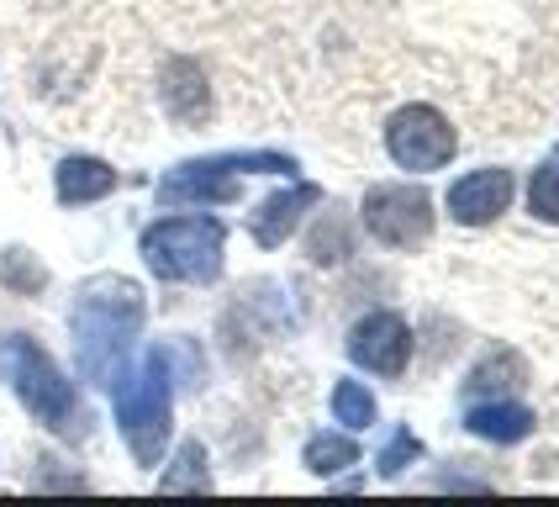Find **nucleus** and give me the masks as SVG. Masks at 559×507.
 Returning a JSON list of instances; mask_svg holds the SVG:
<instances>
[{
	"instance_id": "obj_14",
	"label": "nucleus",
	"mask_w": 559,
	"mask_h": 507,
	"mask_svg": "<svg viewBox=\"0 0 559 507\" xmlns=\"http://www.w3.org/2000/svg\"><path fill=\"white\" fill-rule=\"evenodd\" d=\"M523 380H528L523 354H518V349H507V344H497V349H486V354H480V365L465 376V397L469 402H480V397H507V391H518Z\"/></svg>"
},
{
	"instance_id": "obj_8",
	"label": "nucleus",
	"mask_w": 559,
	"mask_h": 507,
	"mask_svg": "<svg viewBox=\"0 0 559 507\" xmlns=\"http://www.w3.org/2000/svg\"><path fill=\"white\" fill-rule=\"evenodd\" d=\"M158 201L164 207H227L238 201V154L195 158L180 164L158 180Z\"/></svg>"
},
{
	"instance_id": "obj_1",
	"label": "nucleus",
	"mask_w": 559,
	"mask_h": 507,
	"mask_svg": "<svg viewBox=\"0 0 559 507\" xmlns=\"http://www.w3.org/2000/svg\"><path fill=\"white\" fill-rule=\"evenodd\" d=\"M74 354H80V376L111 386L117 370L127 359V344L138 339L143 328V291L122 275H106V281H91L74 302Z\"/></svg>"
},
{
	"instance_id": "obj_16",
	"label": "nucleus",
	"mask_w": 559,
	"mask_h": 507,
	"mask_svg": "<svg viewBox=\"0 0 559 507\" xmlns=\"http://www.w3.org/2000/svg\"><path fill=\"white\" fill-rule=\"evenodd\" d=\"M164 492H206L212 486V471H206V444L201 439H186L180 455H175V471L158 475Z\"/></svg>"
},
{
	"instance_id": "obj_6",
	"label": "nucleus",
	"mask_w": 559,
	"mask_h": 507,
	"mask_svg": "<svg viewBox=\"0 0 559 507\" xmlns=\"http://www.w3.org/2000/svg\"><path fill=\"white\" fill-rule=\"evenodd\" d=\"M359 222L385 249H423L433 238V196L423 186H406V180L370 186L359 201Z\"/></svg>"
},
{
	"instance_id": "obj_22",
	"label": "nucleus",
	"mask_w": 559,
	"mask_h": 507,
	"mask_svg": "<svg viewBox=\"0 0 559 507\" xmlns=\"http://www.w3.org/2000/svg\"><path fill=\"white\" fill-rule=\"evenodd\" d=\"M0 281H11L16 291H37V285H43V270H37V264H22V254L11 249L0 259Z\"/></svg>"
},
{
	"instance_id": "obj_5",
	"label": "nucleus",
	"mask_w": 559,
	"mask_h": 507,
	"mask_svg": "<svg viewBox=\"0 0 559 507\" xmlns=\"http://www.w3.org/2000/svg\"><path fill=\"white\" fill-rule=\"evenodd\" d=\"M385 154L406 175H433L460 154V132L438 106L412 101L402 111H391V122H385Z\"/></svg>"
},
{
	"instance_id": "obj_21",
	"label": "nucleus",
	"mask_w": 559,
	"mask_h": 507,
	"mask_svg": "<svg viewBox=\"0 0 559 507\" xmlns=\"http://www.w3.org/2000/svg\"><path fill=\"white\" fill-rule=\"evenodd\" d=\"M307 254H311V264H338V259H348V233H343V222H322L317 233H311V244H307Z\"/></svg>"
},
{
	"instance_id": "obj_4",
	"label": "nucleus",
	"mask_w": 559,
	"mask_h": 507,
	"mask_svg": "<svg viewBox=\"0 0 559 507\" xmlns=\"http://www.w3.org/2000/svg\"><path fill=\"white\" fill-rule=\"evenodd\" d=\"M0 376L43 428L69 434L80 402H74V386L63 380V370L48 359V349H37L27 333H0Z\"/></svg>"
},
{
	"instance_id": "obj_9",
	"label": "nucleus",
	"mask_w": 559,
	"mask_h": 507,
	"mask_svg": "<svg viewBox=\"0 0 559 507\" xmlns=\"http://www.w3.org/2000/svg\"><path fill=\"white\" fill-rule=\"evenodd\" d=\"M512 169H497V164H486V169H469L460 175L449 196H443V207H449V222H460V227H491V222L512 207Z\"/></svg>"
},
{
	"instance_id": "obj_11",
	"label": "nucleus",
	"mask_w": 559,
	"mask_h": 507,
	"mask_svg": "<svg viewBox=\"0 0 559 507\" xmlns=\"http://www.w3.org/2000/svg\"><path fill=\"white\" fill-rule=\"evenodd\" d=\"M533 423H538L533 408L512 402V397H480L465 408V428L486 444H523L533 434Z\"/></svg>"
},
{
	"instance_id": "obj_2",
	"label": "nucleus",
	"mask_w": 559,
	"mask_h": 507,
	"mask_svg": "<svg viewBox=\"0 0 559 507\" xmlns=\"http://www.w3.org/2000/svg\"><path fill=\"white\" fill-rule=\"evenodd\" d=\"M222 244L227 227L206 212H186V217H158L143 227V264L158 281H186V285H212L222 275Z\"/></svg>"
},
{
	"instance_id": "obj_12",
	"label": "nucleus",
	"mask_w": 559,
	"mask_h": 507,
	"mask_svg": "<svg viewBox=\"0 0 559 507\" xmlns=\"http://www.w3.org/2000/svg\"><path fill=\"white\" fill-rule=\"evenodd\" d=\"M53 190H59L63 207H91L100 196L117 190V169L106 158H91V154H69L53 169Z\"/></svg>"
},
{
	"instance_id": "obj_15",
	"label": "nucleus",
	"mask_w": 559,
	"mask_h": 507,
	"mask_svg": "<svg viewBox=\"0 0 559 507\" xmlns=\"http://www.w3.org/2000/svg\"><path fill=\"white\" fill-rule=\"evenodd\" d=\"M301 465L311 475H338L348 465H359V444H354V434H317L301 449Z\"/></svg>"
},
{
	"instance_id": "obj_10",
	"label": "nucleus",
	"mask_w": 559,
	"mask_h": 507,
	"mask_svg": "<svg viewBox=\"0 0 559 507\" xmlns=\"http://www.w3.org/2000/svg\"><path fill=\"white\" fill-rule=\"evenodd\" d=\"M322 201V190L317 186H290V190H280V196H270V201H259V212L249 217V233H253V244L259 249H280L296 227H301V217H307V207H317Z\"/></svg>"
},
{
	"instance_id": "obj_13",
	"label": "nucleus",
	"mask_w": 559,
	"mask_h": 507,
	"mask_svg": "<svg viewBox=\"0 0 559 507\" xmlns=\"http://www.w3.org/2000/svg\"><path fill=\"white\" fill-rule=\"evenodd\" d=\"M164 111L175 117V122H201L206 117V74H201V63L195 59H169L164 63Z\"/></svg>"
},
{
	"instance_id": "obj_19",
	"label": "nucleus",
	"mask_w": 559,
	"mask_h": 507,
	"mask_svg": "<svg viewBox=\"0 0 559 507\" xmlns=\"http://www.w3.org/2000/svg\"><path fill=\"white\" fill-rule=\"evenodd\" d=\"M528 217L559 227V164L533 169V180H528Z\"/></svg>"
},
{
	"instance_id": "obj_18",
	"label": "nucleus",
	"mask_w": 559,
	"mask_h": 507,
	"mask_svg": "<svg viewBox=\"0 0 559 507\" xmlns=\"http://www.w3.org/2000/svg\"><path fill=\"white\" fill-rule=\"evenodd\" d=\"M154 354L164 359L169 380H180V386H201V380H206V359H201V349L190 344V339H169V344H158Z\"/></svg>"
},
{
	"instance_id": "obj_20",
	"label": "nucleus",
	"mask_w": 559,
	"mask_h": 507,
	"mask_svg": "<svg viewBox=\"0 0 559 507\" xmlns=\"http://www.w3.org/2000/svg\"><path fill=\"white\" fill-rule=\"evenodd\" d=\"M423 460V439L412 434V428H396L391 439H385V449L374 455V471L385 475V481H396V475L406 471V465H417Z\"/></svg>"
},
{
	"instance_id": "obj_7",
	"label": "nucleus",
	"mask_w": 559,
	"mask_h": 507,
	"mask_svg": "<svg viewBox=\"0 0 559 507\" xmlns=\"http://www.w3.org/2000/svg\"><path fill=\"white\" fill-rule=\"evenodd\" d=\"M348 359L380 380L406 376V365H412V328H406V317L391 313V307L365 313L348 328Z\"/></svg>"
},
{
	"instance_id": "obj_3",
	"label": "nucleus",
	"mask_w": 559,
	"mask_h": 507,
	"mask_svg": "<svg viewBox=\"0 0 559 507\" xmlns=\"http://www.w3.org/2000/svg\"><path fill=\"white\" fill-rule=\"evenodd\" d=\"M111 391H117V428H122L132 460L138 465H158L164 444H169V408H175L164 359L148 354L138 370H117Z\"/></svg>"
},
{
	"instance_id": "obj_17",
	"label": "nucleus",
	"mask_w": 559,
	"mask_h": 507,
	"mask_svg": "<svg viewBox=\"0 0 559 507\" xmlns=\"http://www.w3.org/2000/svg\"><path fill=\"white\" fill-rule=\"evenodd\" d=\"M333 417H338L348 434L370 428L374 423V397L365 391V380H338V386H333Z\"/></svg>"
}]
</instances>
